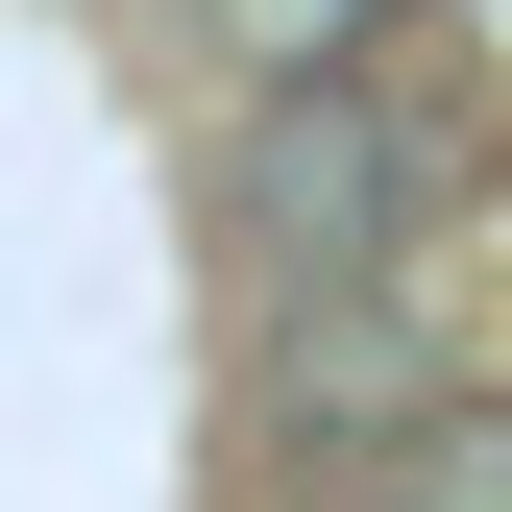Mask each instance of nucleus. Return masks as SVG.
Masks as SVG:
<instances>
[{"label":"nucleus","instance_id":"1","mask_svg":"<svg viewBox=\"0 0 512 512\" xmlns=\"http://www.w3.org/2000/svg\"><path fill=\"white\" fill-rule=\"evenodd\" d=\"M464 171H488L464 49L391 25V49H342V74H269V98H244V147H220V269H244V293H317V269H366V244L464 220Z\"/></svg>","mask_w":512,"mask_h":512},{"label":"nucleus","instance_id":"2","mask_svg":"<svg viewBox=\"0 0 512 512\" xmlns=\"http://www.w3.org/2000/svg\"><path fill=\"white\" fill-rule=\"evenodd\" d=\"M269 512H512V391H415L366 439H269Z\"/></svg>","mask_w":512,"mask_h":512},{"label":"nucleus","instance_id":"3","mask_svg":"<svg viewBox=\"0 0 512 512\" xmlns=\"http://www.w3.org/2000/svg\"><path fill=\"white\" fill-rule=\"evenodd\" d=\"M220 49H244V98H269V74H342V49H391V0H220Z\"/></svg>","mask_w":512,"mask_h":512}]
</instances>
